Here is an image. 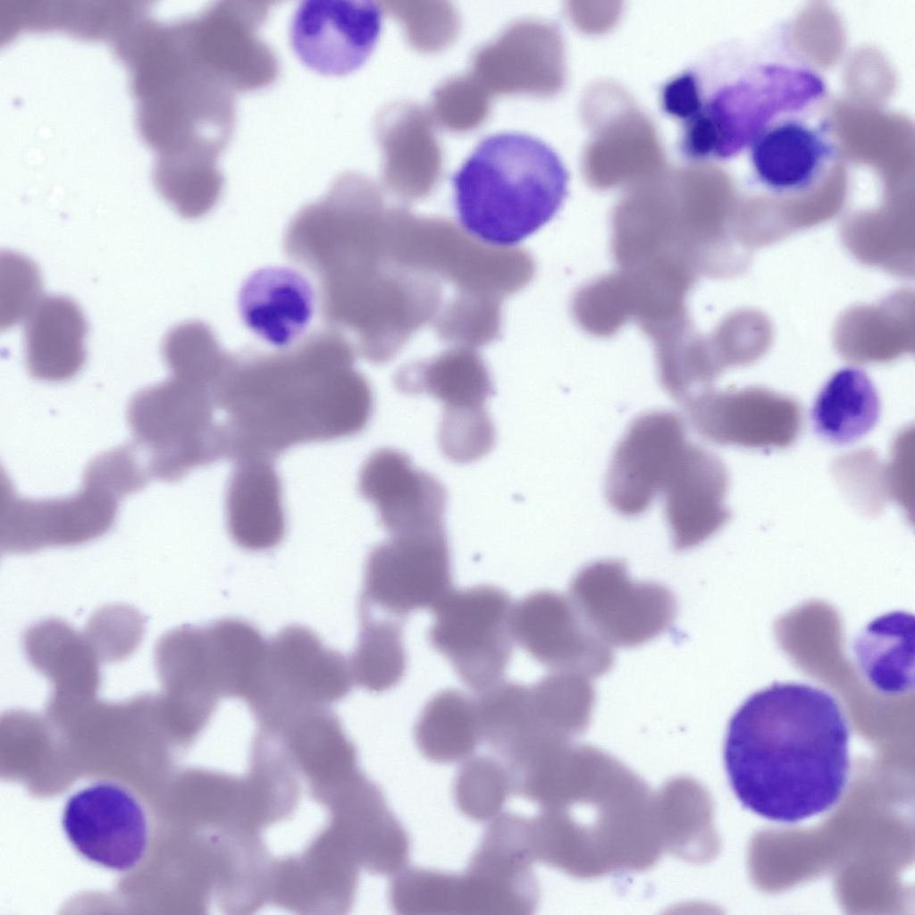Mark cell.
<instances>
[{
    "label": "cell",
    "mask_w": 915,
    "mask_h": 915,
    "mask_svg": "<svg viewBox=\"0 0 915 915\" xmlns=\"http://www.w3.org/2000/svg\"><path fill=\"white\" fill-rule=\"evenodd\" d=\"M850 729L834 695L796 682H775L732 715L724 743L730 786L742 805L793 824L824 813L849 779Z\"/></svg>",
    "instance_id": "6da1fadb"
},
{
    "label": "cell",
    "mask_w": 915,
    "mask_h": 915,
    "mask_svg": "<svg viewBox=\"0 0 915 915\" xmlns=\"http://www.w3.org/2000/svg\"><path fill=\"white\" fill-rule=\"evenodd\" d=\"M355 357L331 330L281 352L232 355L218 395L228 458L273 462L293 446L360 432L374 395Z\"/></svg>",
    "instance_id": "7a4b0ae2"
},
{
    "label": "cell",
    "mask_w": 915,
    "mask_h": 915,
    "mask_svg": "<svg viewBox=\"0 0 915 915\" xmlns=\"http://www.w3.org/2000/svg\"><path fill=\"white\" fill-rule=\"evenodd\" d=\"M452 183L461 227L487 245L514 248L558 212L568 174L542 140L506 131L483 139Z\"/></svg>",
    "instance_id": "3957f363"
},
{
    "label": "cell",
    "mask_w": 915,
    "mask_h": 915,
    "mask_svg": "<svg viewBox=\"0 0 915 915\" xmlns=\"http://www.w3.org/2000/svg\"><path fill=\"white\" fill-rule=\"evenodd\" d=\"M825 91L813 71L777 64L760 65L735 79H722L702 62L684 79L678 98L680 123L715 159H727L785 113L817 101Z\"/></svg>",
    "instance_id": "277c9868"
},
{
    "label": "cell",
    "mask_w": 915,
    "mask_h": 915,
    "mask_svg": "<svg viewBox=\"0 0 915 915\" xmlns=\"http://www.w3.org/2000/svg\"><path fill=\"white\" fill-rule=\"evenodd\" d=\"M128 421L150 478L178 481L228 458L226 428L210 388L171 375L134 395Z\"/></svg>",
    "instance_id": "5b68a950"
},
{
    "label": "cell",
    "mask_w": 915,
    "mask_h": 915,
    "mask_svg": "<svg viewBox=\"0 0 915 915\" xmlns=\"http://www.w3.org/2000/svg\"><path fill=\"white\" fill-rule=\"evenodd\" d=\"M395 253L405 266L450 283L455 295L502 299L526 286L535 271L523 249L490 246L451 222L408 213L397 229Z\"/></svg>",
    "instance_id": "8992f818"
},
{
    "label": "cell",
    "mask_w": 915,
    "mask_h": 915,
    "mask_svg": "<svg viewBox=\"0 0 915 915\" xmlns=\"http://www.w3.org/2000/svg\"><path fill=\"white\" fill-rule=\"evenodd\" d=\"M354 684L349 661L306 626L290 625L269 642L256 686L246 701L258 728H274L295 714L329 707Z\"/></svg>",
    "instance_id": "52a82bcc"
},
{
    "label": "cell",
    "mask_w": 915,
    "mask_h": 915,
    "mask_svg": "<svg viewBox=\"0 0 915 915\" xmlns=\"http://www.w3.org/2000/svg\"><path fill=\"white\" fill-rule=\"evenodd\" d=\"M511 609L509 594L490 584L452 589L432 609L429 644L474 692L502 680L507 670L514 640Z\"/></svg>",
    "instance_id": "ba28073f"
},
{
    "label": "cell",
    "mask_w": 915,
    "mask_h": 915,
    "mask_svg": "<svg viewBox=\"0 0 915 915\" xmlns=\"http://www.w3.org/2000/svg\"><path fill=\"white\" fill-rule=\"evenodd\" d=\"M452 589L444 525L393 534L366 557L358 614L404 622L416 610H432Z\"/></svg>",
    "instance_id": "9c48e42d"
},
{
    "label": "cell",
    "mask_w": 915,
    "mask_h": 915,
    "mask_svg": "<svg viewBox=\"0 0 915 915\" xmlns=\"http://www.w3.org/2000/svg\"><path fill=\"white\" fill-rule=\"evenodd\" d=\"M574 605L589 627L608 645L646 643L673 625L677 605L664 585L636 582L625 564L601 559L582 567L569 583Z\"/></svg>",
    "instance_id": "30bf717a"
},
{
    "label": "cell",
    "mask_w": 915,
    "mask_h": 915,
    "mask_svg": "<svg viewBox=\"0 0 915 915\" xmlns=\"http://www.w3.org/2000/svg\"><path fill=\"white\" fill-rule=\"evenodd\" d=\"M123 497L112 482L88 465L80 491L67 498H18L8 485L6 504H2L1 549L9 553H29L92 541L112 526Z\"/></svg>",
    "instance_id": "8fae6325"
},
{
    "label": "cell",
    "mask_w": 915,
    "mask_h": 915,
    "mask_svg": "<svg viewBox=\"0 0 915 915\" xmlns=\"http://www.w3.org/2000/svg\"><path fill=\"white\" fill-rule=\"evenodd\" d=\"M62 826L80 856L119 872L134 869L149 844V819L142 802L113 780L94 782L71 795Z\"/></svg>",
    "instance_id": "7c38bea8"
},
{
    "label": "cell",
    "mask_w": 915,
    "mask_h": 915,
    "mask_svg": "<svg viewBox=\"0 0 915 915\" xmlns=\"http://www.w3.org/2000/svg\"><path fill=\"white\" fill-rule=\"evenodd\" d=\"M681 404L694 432L717 445L784 449L796 441L802 427L799 403L765 389L708 388Z\"/></svg>",
    "instance_id": "4fadbf2b"
},
{
    "label": "cell",
    "mask_w": 915,
    "mask_h": 915,
    "mask_svg": "<svg viewBox=\"0 0 915 915\" xmlns=\"http://www.w3.org/2000/svg\"><path fill=\"white\" fill-rule=\"evenodd\" d=\"M514 640L552 671L596 678L610 670L614 655L586 624L573 601L557 592H531L512 606Z\"/></svg>",
    "instance_id": "5bb4252c"
},
{
    "label": "cell",
    "mask_w": 915,
    "mask_h": 915,
    "mask_svg": "<svg viewBox=\"0 0 915 915\" xmlns=\"http://www.w3.org/2000/svg\"><path fill=\"white\" fill-rule=\"evenodd\" d=\"M686 444L684 423L677 414L655 410L634 418L609 465V505L625 516L645 512L661 493Z\"/></svg>",
    "instance_id": "9a60e30c"
},
{
    "label": "cell",
    "mask_w": 915,
    "mask_h": 915,
    "mask_svg": "<svg viewBox=\"0 0 915 915\" xmlns=\"http://www.w3.org/2000/svg\"><path fill=\"white\" fill-rule=\"evenodd\" d=\"M382 27V11L369 0H304L290 26L291 48L320 74L343 76L363 66Z\"/></svg>",
    "instance_id": "2e32d148"
},
{
    "label": "cell",
    "mask_w": 915,
    "mask_h": 915,
    "mask_svg": "<svg viewBox=\"0 0 915 915\" xmlns=\"http://www.w3.org/2000/svg\"><path fill=\"white\" fill-rule=\"evenodd\" d=\"M359 864L329 825L300 852L274 860L269 901L299 914L339 915L352 907Z\"/></svg>",
    "instance_id": "e0dca14e"
},
{
    "label": "cell",
    "mask_w": 915,
    "mask_h": 915,
    "mask_svg": "<svg viewBox=\"0 0 915 915\" xmlns=\"http://www.w3.org/2000/svg\"><path fill=\"white\" fill-rule=\"evenodd\" d=\"M358 492L374 505L390 535L444 525L443 485L397 449H380L367 458L359 473Z\"/></svg>",
    "instance_id": "ac0fdd59"
},
{
    "label": "cell",
    "mask_w": 915,
    "mask_h": 915,
    "mask_svg": "<svg viewBox=\"0 0 915 915\" xmlns=\"http://www.w3.org/2000/svg\"><path fill=\"white\" fill-rule=\"evenodd\" d=\"M728 482L727 469L718 456L687 442L661 491L675 550L701 544L727 523Z\"/></svg>",
    "instance_id": "d6986e66"
},
{
    "label": "cell",
    "mask_w": 915,
    "mask_h": 915,
    "mask_svg": "<svg viewBox=\"0 0 915 915\" xmlns=\"http://www.w3.org/2000/svg\"><path fill=\"white\" fill-rule=\"evenodd\" d=\"M326 809L329 824L360 867L381 875L399 873L410 851L408 835L380 789L362 774Z\"/></svg>",
    "instance_id": "ffe728a7"
},
{
    "label": "cell",
    "mask_w": 915,
    "mask_h": 915,
    "mask_svg": "<svg viewBox=\"0 0 915 915\" xmlns=\"http://www.w3.org/2000/svg\"><path fill=\"white\" fill-rule=\"evenodd\" d=\"M269 730L281 735L310 794L324 807L363 774L354 743L329 707L298 712Z\"/></svg>",
    "instance_id": "44dd1931"
},
{
    "label": "cell",
    "mask_w": 915,
    "mask_h": 915,
    "mask_svg": "<svg viewBox=\"0 0 915 915\" xmlns=\"http://www.w3.org/2000/svg\"><path fill=\"white\" fill-rule=\"evenodd\" d=\"M239 311L247 328L264 342L288 348L308 327L315 294L299 272L269 266L252 273L242 283Z\"/></svg>",
    "instance_id": "7402d4cb"
},
{
    "label": "cell",
    "mask_w": 915,
    "mask_h": 915,
    "mask_svg": "<svg viewBox=\"0 0 915 915\" xmlns=\"http://www.w3.org/2000/svg\"><path fill=\"white\" fill-rule=\"evenodd\" d=\"M759 181L779 194L802 193L820 179L834 157L828 138L815 126L796 118H779L749 145Z\"/></svg>",
    "instance_id": "603a6c76"
},
{
    "label": "cell",
    "mask_w": 915,
    "mask_h": 915,
    "mask_svg": "<svg viewBox=\"0 0 915 915\" xmlns=\"http://www.w3.org/2000/svg\"><path fill=\"white\" fill-rule=\"evenodd\" d=\"M229 535L240 548L271 550L286 533L281 478L273 462L248 459L236 462L225 497Z\"/></svg>",
    "instance_id": "cb8c5ba5"
},
{
    "label": "cell",
    "mask_w": 915,
    "mask_h": 915,
    "mask_svg": "<svg viewBox=\"0 0 915 915\" xmlns=\"http://www.w3.org/2000/svg\"><path fill=\"white\" fill-rule=\"evenodd\" d=\"M154 661L167 704L188 718L207 722L221 695L205 627L167 632L156 643Z\"/></svg>",
    "instance_id": "d4e9b609"
},
{
    "label": "cell",
    "mask_w": 915,
    "mask_h": 915,
    "mask_svg": "<svg viewBox=\"0 0 915 915\" xmlns=\"http://www.w3.org/2000/svg\"><path fill=\"white\" fill-rule=\"evenodd\" d=\"M29 664L51 684L52 699L90 700L101 683V659L88 640L66 622L47 618L25 632Z\"/></svg>",
    "instance_id": "484cf974"
},
{
    "label": "cell",
    "mask_w": 915,
    "mask_h": 915,
    "mask_svg": "<svg viewBox=\"0 0 915 915\" xmlns=\"http://www.w3.org/2000/svg\"><path fill=\"white\" fill-rule=\"evenodd\" d=\"M648 121L630 106L600 128L585 155L584 172L596 189L628 188L660 173V152Z\"/></svg>",
    "instance_id": "4316f807"
},
{
    "label": "cell",
    "mask_w": 915,
    "mask_h": 915,
    "mask_svg": "<svg viewBox=\"0 0 915 915\" xmlns=\"http://www.w3.org/2000/svg\"><path fill=\"white\" fill-rule=\"evenodd\" d=\"M300 778L281 735L258 728L242 776V828L260 832L287 818L299 802Z\"/></svg>",
    "instance_id": "83f0119b"
},
{
    "label": "cell",
    "mask_w": 915,
    "mask_h": 915,
    "mask_svg": "<svg viewBox=\"0 0 915 915\" xmlns=\"http://www.w3.org/2000/svg\"><path fill=\"white\" fill-rule=\"evenodd\" d=\"M86 333L85 317L73 300L61 296L41 299L24 330L29 374L46 382L72 378L85 362Z\"/></svg>",
    "instance_id": "f1b7e54d"
},
{
    "label": "cell",
    "mask_w": 915,
    "mask_h": 915,
    "mask_svg": "<svg viewBox=\"0 0 915 915\" xmlns=\"http://www.w3.org/2000/svg\"><path fill=\"white\" fill-rule=\"evenodd\" d=\"M217 900L225 914H251L269 901L274 860L260 832L218 830L214 840Z\"/></svg>",
    "instance_id": "f546056e"
},
{
    "label": "cell",
    "mask_w": 915,
    "mask_h": 915,
    "mask_svg": "<svg viewBox=\"0 0 915 915\" xmlns=\"http://www.w3.org/2000/svg\"><path fill=\"white\" fill-rule=\"evenodd\" d=\"M393 383L404 394L435 398L444 409L484 407L493 393L483 359L474 348L459 346L403 365L396 372Z\"/></svg>",
    "instance_id": "4dcf8cb0"
},
{
    "label": "cell",
    "mask_w": 915,
    "mask_h": 915,
    "mask_svg": "<svg viewBox=\"0 0 915 915\" xmlns=\"http://www.w3.org/2000/svg\"><path fill=\"white\" fill-rule=\"evenodd\" d=\"M881 414L878 392L860 368L837 370L818 391L810 410L818 436L835 445L853 443L877 425Z\"/></svg>",
    "instance_id": "1f68e13d"
},
{
    "label": "cell",
    "mask_w": 915,
    "mask_h": 915,
    "mask_svg": "<svg viewBox=\"0 0 915 915\" xmlns=\"http://www.w3.org/2000/svg\"><path fill=\"white\" fill-rule=\"evenodd\" d=\"M414 735L420 752L432 761L470 758L482 740L474 698L457 689L436 693L422 709Z\"/></svg>",
    "instance_id": "d6a6232c"
},
{
    "label": "cell",
    "mask_w": 915,
    "mask_h": 915,
    "mask_svg": "<svg viewBox=\"0 0 915 915\" xmlns=\"http://www.w3.org/2000/svg\"><path fill=\"white\" fill-rule=\"evenodd\" d=\"M205 629L221 697L246 701L259 677L268 642L256 626L236 617L215 620Z\"/></svg>",
    "instance_id": "836d02e7"
},
{
    "label": "cell",
    "mask_w": 915,
    "mask_h": 915,
    "mask_svg": "<svg viewBox=\"0 0 915 915\" xmlns=\"http://www.w3.org/2000/svg\"><path fill=\"white\" fill-rule=\"evenodd\" d=\"M474 700L482 740L506 759L550 734L534 713L529 685L500 680Z\"/></svg>",
    "instance_id": "e575fe53"
},
{
    "label": "cell",
    "mask_w": 915,
    "mask_h": 915,
    "mask_svg": "<svg viewBox=\"0 0 915 915\" xmlns=\"http://www.w3.org/2000/svg\"><path fill=\"white\" fill-rule=\"evenodd\" d=\"M358 615L360 630L349 660L353 681L370 693H380L397 685L407 669L403 622L376 615Z\"/></svg>",
    "instance_id": "d590c367"
},
{
    "label": "cell",
    "mask_w": 915,
    "mask_h": 915,
    "mask_svg": "<svg viewBox=\"0 0 915 915\" xmlns=\"http://www.w3.org/2000/svg\"><path fill=\"white\" fill-rule=\"evenodd\" d=\"M529 690L534 713L550 731L558 735L587 724L595 701L589 678L552 671L529 685Z\"/></svg>",
    "instance_id": "8d00e7d4"
},
{
    "label": "cell",
    "mask_w": 915,
    "mask_h": 915,
    "mask_svg": "<svg viewBox=\"0 0 915 915\" xmlns=\"http://www.w3.org/2000/svg\"><path fill=\"white\" fill-rule=\"evenodd\" d=\"M571 314L580 329L592 336L615 335L632 321L621 272L600 276L578 289L571 301Z\"/></svg>",
    "instance_id": "74e56055"
},
{
    "label": "cell",
    "mask_w": 915,
    "mask_h": 915,
    "mask_svg": "<svg viewBox=\"0 0 915 915\" xmlns=\"http://www.w3.org/2000/svg\"><path fill=\"white\" fill-rule=\"evenodd\" d=\"M511 792L507 766L489 757L466 759L454 784L458 809L476 821L492 820L500 815Z\"/></svg>",
    "instance_id": "f35d334b"
},
{
    "label": "cell",
    "mask_w": 915,
    "mask_h": 915,
    "mask_svg": "<svg viewBox=\"0 0 915 915\" xmlns=\"http://www.w3.org/2000/svg\"><path fill=\"white\" fill-rule=\"evenodd\" d=\"M438 440L440 449L448 459L466 464L492 449L496 432L484 407L443 409Z\"/></svg>",
    "instance_id": "ab89813d"
},
{
    "label": "cell",
    "mask_w": 915,
    "mask_h": 915,
    "mask_svg": "<svg viewBox=\"0 0 915 915\" xmlns=\"http://www.w3.org/2000/svg\"><path fill=\"white\" fill-rule=\"evenodd\" d=\"M872 449H859L835 460V478L848 499L861 512L877 515L890 498L886 464Z\"/></svg>",
    "instance_id": "60d3db41"
},
{
    "label": "cell",
    "mask_w": 915,
    "mask_h": 915,
    "mask_svg": "<svg viewBox=\"0 0 915 915\" xmlns=\"http://www.w3.org/2000/svg\"><path fill=\"white\" fill-rule=\"evenodd\" d=\"M143 632V619L136 609L113 605L96 611L84 634L102 662H117L135 651Z\"/></svg>",
    "instance_id": "b9f144b4"
},
{
    "label": "cell",
    "mask_w": 915,
    "mask_h": 915,
    "mask_svg": "<svg viewBox=\"0 0 915 915\" xmlns=\"http://www.w3.org/2000/svg\"><path fill=\"white\" fill-rule=\"evenodd\" d=\"M41 280L35 264L13 252L1 255V327L16 324L41 301Z\"/></svg>",
    "instance_id": "7bdbcfd3"
},
{
    "label": "cell",
    "mask_w": 915,
    "mask_h": 915,
    "mask_svg": "<svg viewBox=\"0 0 915 915\" xmlns=\"http://www.w3.org/2000/svg\"><path fill=\"white\" fill-rule=\"evenodd\" d=\"M908 430L898 435L893 446L892 458L886 464L887 480L890 498L908 509L910 494H912L913 458L912 449L909 442Z\"/></svg>",
    "instance_id": "ee69618b"
}]
</instances>
